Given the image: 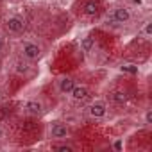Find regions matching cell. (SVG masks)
I'll list each match as a JSON object with an SVG mask.
<instances>
[{
  "mask_svg": "<svg viewBox=\"0 0 152 152\" xmlns=\"http://www.w3.org/2000/svg\"><path fill=\"white\" fill-rule=\"evenodd\" d=\"M20 52H22L23 59H27V61H36V59L41 57V47L36 45V43H32V41H25V43H22Z\"/></svg>",
  "mask_w": 152,
  "mask_h": 152,
  "instance_id": "obj_1",
  "label": "cell"
},
{
  "mask_svg": "<svg viewBox=\"0 0 152 152\" xmlns=\"http://www.w3.org/2000/svg\"><path fill=\"white\" fill-rule=\"evenodd\" d=\"M6 29L13 34H20L25 29V20L20 18V16H9L6 20Z\"/></svg>",
  "mask_w": 152,
  "mask_h": 152,
  "instance_id": "obj_2",
  "label": "cell"
},
{
  "mask_svg": "<svg viewBox=\"0 0 152 152\" xmlns=\"http://www.w3.org/2000/svg\"><path fill=\"white\" fill-rule=\"evenodd\" d=\"M109 20L115 22V23H127L131 20V11L127 7H115L111 16H109Z\"/></svg>",
  "mask_w": 152,
  "mask_h": 152,
  "instance_id": "obj_3",
  "label": "cell"
},
{
  "mask_svg": "<svg viewBox=\"0 0 152 152\" xmlns=\"http://www.w3.org/2000/svg\"><path fill=\"white\" fill-rule=\"evenodd\" d=\"M88 113L91 118H104L107 113V106L104 102H93L88 106Z\"/></svg>",
  "mask_w": 152,
  "mask_h": 152,
  "instance_id": "obj_4",
  "label": "cell"
},
{
  "mask_svg": "<svg viewBox=\"0 0 152 152\" xmlns=\"http://www.w3.org/2000/svg\"><path fill=\"white\" fill-rule=\"evenodd\" d=\"M50 136L52 138H57V140H63V138H66L68 136V127L64 125V124H54L52 127H50Z\"/></svg>",
  "mask_w": 152,
  "mask_h": 152,
  "instance_id": "obj_5",
  "label": "cell"
},
{
  "mask_svg": "<svg viewBox=\"0 0 152 152\" xmlns=\"http://www.w3.org/2000/svg\"><path fill=\"white\" fill-rule=\"evenodd\" d=\"M73 86H75V81H73L72 77H61V79H59V83H57L59 91H61V93H64V95H70V91L73 90Z\"/></svg>",
  "mask_w": 152,
  "mask_h": 152,
  "instance_id": "obj_6",
  "label": "cell"
},
{
  "mask_svg": "<svg viewBox=\"0 0 152 152\" xmlns=\"http://www.w3.org/2000/svg\"><path fill=\"white\" fill-rule=\"evenodd\" d=\"M99 9H100V0H88L83 7V13L86 16H95L99 13Z\"/></svg>",
  "mask_w": 152,
  "mask_h": 152,
  "instance_id": "obj_7",
  "label": "cell"
},
{
  "mask_svg": "<svg viewBox=\"0 0 152 152\" xmlns=\"http://www.w3.org/2000/svg\"><path fill=\"white\" fill-rule=\"evenodd\" d=\"M70 95L73 97V100H84V99H88V95H90V91H88V88L86 86H77L75 84L73 86V90L70 91Z\"/></svg>",
  "mask_w": 152,
  "mask_h": 152,
  "instance_id": "obj_8",
  "label": "cell"
},
{
  "mask_svg": "<svg viewBox=\"0 0 152 152\" xmlns=\"http://www.w3.org/2000/svg\"><path fill=\"white\" fill-rule=\"evenodd\" d=\"M25 109H27V113L29 115H41L43 113V104L39 102V100H29L27 104H25Z\"/></svg>",
  "mask_w": 152,
  "mask_h": 152,
  "instance_id": "obj_9",
  "label": "cell"
},
{
  "mask_svg": "<svg viewBox=\"0 0 152 152\" xmlns=\"http://www.w3.org/2000/svg\"><path fill=\"white\" fill-rule=\"evenodd\" d=\"M111 100H113L115 104L122 106V104L127 102V93H125L124 90H115V91H111Z\"/></svg>",
  "mask_w": 152,
  "mask_h": 152,
  "instance_id": "obj_10",
  "label": "cell"
},
{
  "mask_svg": "<svg viewBox=\"0 0 152 152\" xmlns=\"http://www.w3.org/2000/svg\"><path fill=\"white\" fill-rule=\"evenodd\" d=\"M93 47H95V39L91 38V36H84L83 39H81V50L83 52H91L93 50Z\"/></svg>",
  "mask_w": 152,
  "mask_h": 152,
  "instance_id": "obj_11",
  "label": "cell"
},
{
  "mask_svg": "<svg viewBox=\"0 0 152 152\" xmlns=\"http://www.w3.org/2000/svg\"><path fill=\"white\" fill-rule=\"evenodd\" d=\"M52 148H54V150H63V152H73V147L68 145V143H57V145H54Z\"/></svg>",
  "mask_w": 152,
  "mask_h": 152,
  "instance_id": "obj_12",
  "label": "cell"
},
{
  "mask_svg": "<svg viewBox=\"0 0 152 152\" xmlns=\"http://www.w3.org/2000/svg\"><path fill=\"white\" fill-rule=\"evenodd\" d=\"M31 68H29V63H23V61H18L16 63V72L18 73H27Z\"/></svg>",
  "mask_w": 152,
  "mask_h": 152,
  "instance_id": "obj_13",
  "label": "cell"
},
{
  "mask_svg": "<svg viewBox=\"0 0 152 152\" xmlns=\"http://www.w3.org/2000/svg\"><path fill=\"white\" fill-rule=\"evenodd\" d=\"M122 72H127V73H138V66H134V64H124V66H122Z\"/></svg>",
  "mask_w": 152,
  "mask_h": 152,
  "instance_id": "obj_14",
  "label": "cell"
},
{
  "mask_svg": "<svg viewBox=\"0 0 152 152\" xmlns=\"http://www.w3.org/2000/svg\"><path fill=\"white\" fill-rule=\"evenodd\" d=\"M145 124H147V125H150V124H152V111H150V109L145 113Z\"/></svg>",
  "mask_w": 152,
  "mask_h": 152,
  "instance_id": "obj_15",
  "label": "cell"
},
{
  "mask_svg": "<svg viewBox=\"0 0 152 152\" xmlns=\"http://www.w3.org/2000/svg\"><path fill=\"white\" fill-rule=\"evenodd\" d=\"M143 32H145V36H150V32H152V23H147L145 29H143Z\"/></svg>",
  "mask_w": 152,
  "mask_h": 152,
  "instance_id": "obj_16",
  "label": "cell"
},
{
  "mask_svg": "<svg viewBox=\"0 0 152 152\" xmlns=\"http://www.w3.org/2000/svg\"><path fill=\"white\" fill-rule=\"evenodd\" d=\"M115 148H116V150H120V148H122V141H120V140H118V141H115Z\"/></svg>",
  "mask_w": 152,
  "mask_h": 152,
  "instance_id": "obj_17",
  "label": "cell"
},
{
  "mask_svg": "<svg viewBox=\"0 0 152 152\" xmlns=\"http://www.w3.org/2000/svg\"><path fill=\"white\" fill-rule=\"evenodd\" d=\"M4 48V39H2V36H0V50Z\"/></svg>",
  "mask_w": 152,
  "mask_h": 152,
  "instance_id": "obj_18",
  "label": "cell"
},
{
  "mask_svg": "<svg viewBox=\"0 0 152 152\" xmlns=\"http://www.w3.org/2000/svg\"><path fill=\"white\" fill-rule=\"evenodd\" d=\"M132 2H134V4H138V6H140V4H141V0H132Z\"/></svg>",
  "mask_w": 152,
  "mask_h": 152,
  "instance_id": "obj_19",
  "label": "cell"
},
{
  "mask_svg": "<svg viewBox=\"0 0 152 152\" xmlns=\"http://www.w3.org/2000/svg\"><path fill=\"white\" fill-rule=\"evenodd\" d=\"M0 138H2V129H0Z\"/></svg>",
  "mask_w": 152,
  "mask_h": 152,
  "instance_id": "obj_20",
  "label": "cell"
}]
</instances>
